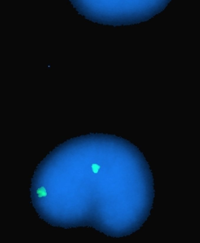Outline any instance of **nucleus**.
Here are the masks:
<instances>
[{
  "label": "nucleus",
  "mask_w": 200,
  "mask_h": 243,
  "mask_svg": "<svg viewBox=\"0 0 200 243\" xmlns=\"http://www.w3.org/2000/svg\"><path fill=\"white\" fill-rule=\"evenodd\" d=\"M115 1H71L79 14L94 23L105 25H130L147 21L164 10L167 4L160 1H133L128 7L120 10L121 5Z\"/></svg>",
  "instance_id": "1"
},
{
  "label": "nucleus",
  "mask_w": 200,
  "mask_h": 243,
  "mask_svg": "<svg viewBox=\"0 0 200 243\" xmlns=\"http://www.w3.org/2000/svg\"><path fill=\"white\" fill-rule=\"evenodd\" d=\"M91 169L94 173H98L100 169H101V166L100 165H98L96 163H92L90 165Z\"/></svg>",
  "instance_id": "2"
}]
</instances>
